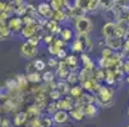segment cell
<instances>
[{
	"label": "cell",
	"mask_w": 129,
	"mask_h": 127,
	"mask_svg": "<svg viewBox=\"0 0 129 127\" xmlns=\"http://www.w3.org/2000/svg\"><path fill=\"white\" fill-rule=\"evenodd\" d=\"M52 122H54V119H52V117H42L41 118V124H42V127H52Z\"/></svg>",
	"instance_id": "cell-39"
},
{
	"label": "cell",
	"mask_w": 129,
	"mask_h": 127,
	"mask_svg": "<svg viewBox=\"0 0 129 127\" xmlns=\"http://www.w3.org/2000/svg\"><path fill=\"white\" fill-rule=\"evenodd\" d=\"M81 61L83 62V67H86L88 70H95V64L91 60V57L87 55V52L81 53Z\"/></svg>",
	"instance_id": "cell-19"
},
{
	"label": "cell",
	"mask_w": 129,
	"mask_h": 127,
	"mask_svg": "<svg viewBox=\"0 0 129 127\" xmlns=\"http://www.w3.org/2000/svg\"><path fill=\"white\" fill-rule=\"evenodd\" d=\"M70 116H69V112L68 111H64V109H58L52 114V119H54V123L56 124H64L69 121Z\"/></svg>",
	"instance_id": "cell-10"
},
{
	"label": "cell",
	"mask_w": 129,
	"mask_h": 127,
	"mask_svg": "<svg viewBox=\"0 0 129 127\" xmlns=\"http://www.w3.org/2000/svg\"><path fill=\"white\" fill-rule=\"evenodd\" d=\"M99 9H100V2H97V0H91L88 7H87V12L93 13V12H97Z\"/></svg>",
	"instance_id": "cell-33"
},
{
	"label": "cell",
	"mask_w": 129,
	"mask_h": 127,
	"mask_svg": "<svg viewBox=\"0 0 129 127\" xmlns=\"http://www.w3.org/2000/svg\"><path fill=\"white\" fill-rule=\"evenodd\" d=\"M77 38L81 41L82 47H83V52H89L92 51V41L89 38V34L86 33H77Z\"/></svg>",
	"instance_id": "cell-14"
},
{
	"label": "cell",
	"mask_w": 129,
	"mask_h": 127,
	"mask_svg": "<svg viewBox=\"0 0 129 127\" xmlns=\"http://www.w3.org/2000/svg\"><path fill=\"white\" fill-rule=\"evenodd\" d=\"M59 50H61V47H59L54 41L50 45H47V51H49V53L51 56H56V53L59 52Z\"/></svg>",
	"instance_id": "cell-31"
},
{
	"label": "cell",
	"mask_w": 129,
	"mask_h": 127,
	"mask_svg": "<svg viewBox=\"0 0 129 127\" xmlns=\"http://www.w3.org/2000/svg\"><path fill=\"white\" fill-rule=\"evenodd\" d=\"M15 127H17V126H15Z\"/></svg>",
	"instance_id": "cell-58"
},
{
	"label": "cell",
	"mask_w": 129,
	"mask_h": 127,
	"mask_svg": "<svg viewBox=\"0 0 129 127\" xmlns=\"http://www.w3.org/2000/svg\"><path fill=\"white\" fill-rule=\"evenodd\" d=\"M83 112H84L86 117H95V116H97L99 109L95 105V103H92V104H84L83 105Z\"/></svg>",
	"instance_id": "cell-18"
},
{
	"label": "cell",
	"mask_w": 129,
	"mask_h": 127,
	"mask_svg": "<svg viewBox=\"0 0 129 127\" xmlns=\"http://www.w3.org/2000/svg\"><path fill=\"white\" fill-rule=\"evenodd\" d=\"M39 52V48L37 46H33L31 45L28 41H26L24 43H22L21 46V55L26 59H33L36 55H37Z\"/></svg>",
	"instance_id": "cell-4"
},
{
	"label": "cell",
	"mask_w": 129,
	"mask_h": 127,
	"mask_svg": "<svg viewBox=\"0 0 129 127\" xmlns=\"http://www.w3.org/2000/svg\"><path fill=\"white\" fill-rule=\"evenodd\" d=\"M67 80V83L72 86V85H76V84H78L79 83V75H78V71L77 70H72L70 72H69V75H68V78L65 79Z\"/></svg>",
	"instance_id": "cell-22"
},
{
	"label": "cell",
	"mask_w": 129,
	"mask_h": 127,
	"mask_svg": "<svg viewBox=\"0 0 129 127\" xmlns=\"http://www.w3.org/2000/svg\"><path fill=\"white\" fill-rule=\"evenodd\" d=\"M27 41H28L31 45H33V46H39V43H40V41H41V36L35 34V36H32V37L27 38Z\"/></svg>",
	"instance_id": "cell-41"
},
{
	"label": "cell",
	"mask_w": 129,
	"mask_h": 127,
	"mask_svg": "<svg viewBox=\"0 0 129 127\" xmlns=\"http://www.w3.org/2000/svg\"><path fill=\"white\" fill-rule=\"evenodd\" d=\"M5 85H7V88H8L9 90H12V92H14V90H19V89H18V83H17V79L8 80Z\"/></svg>",
	"instance_id": "cell-38"
},
{
	"label": "cell",
	"mask_w": 129,
	"mask_h": 127,
	"mask_svg": "<svg viewBox=\"0 0 129 127\" xmlns=\"http://www.w3.org/2000/svg\"><path fill=\"white\" fill-rule=\"evenodd\" d=\"M83 86H79V85H72L70 86V90H69V94H70V97H73L74 98V100H77V99H79L81 97H82V94H83Z\"/></svg>",
	"instance_id": "cell-20"
},
{
	"label": "cell",
	"mask_w": 129,
	"mask_h": 127,
	"mask_svg": "<svg viewBox=\"0 0 129 127\" xmlns=\"http://www.w3.org/2000/svg\"><path fill=\"white\" fill-rule=\"evenodd\" d=\"M126 38H129V28H128V33H126Z\"/></svg>",
	"instance_id": "cell-53"
},
{
	"label": "cell",
	"mask_w": 129,
	"mask_h": 127,
	"mask_svg": "<svg viewBox=\"0 0 129 127\" xmlns=\"http://www.w3.org/2000/svg\"><path fill=\"white\" fill-rule=\"evenodd\" d=\"M115 0H101L100 2V9L107 12V10H113L114 5H115Z\"/></svg>",
	"instance_id": "cell-25"
},
{
	"label": "cell",
	"mask_w": 129,
	"mask_h": 127,
	"mask_svg": "<svg viewBox=\"0 0 129 127\" xmlns=\"http://www.w3.org/2000/svg\"><path fill=\"white\" fill-rule=\"evenodd\" d=\"M51 19L56 21V22H59V23L64 22L65 19H68V18H67V14H65V10H54Z\"/></svg>",
	"instance_id": "cell-24"
},
{
	"label": "cell",
	"mask_w": 129,
	"mask_h": 127,
	"mask_svg": "<svg viewBox=\"0 0 129 127\" xmlns=\"http://www.w3.org/2000/svg\"><path fill=\"white\" fill-rule=\"evenodd\" d=\"M17 83H18V89H19V90H24V89H27L29 81H28L27 76H24V75H18Z\"/></svg>",
	"instance_id": "cell-27"
},
{
	"label": "cell",
	"mask_w": 129,
	"mask_h": 127,
	"mask_svg": "<svg viewBox=\"0 0 129 127\" xmlns=\"http://www.w3.org/2000/svg\"><path fill=\"white\" fill-rule=\"evenodd\" d=\"M128 116H129V108H128Z\"/></svg>",
	"instance_id": "cell-55"
},
{
	"label": "cell",
	"mask_w": 129,
	"mask_h": 127,
	"mask_svg": "<svg viewBox=\"0 0 129 127\" xmlns=\"http://www.w3.org/2000/svg\"><path fill=\"white\" fill-rule=\"evenodd\" d=\"M2 40H4V37H3V33H2V29H0V41Z\"/></svg>",
	"instance_id": "cell-52"
},
{
	"label": "cell",
	"mask_w": 129,
	"mask_h": 127,
	"mask_svg": "<svg viewBox=\"0 0 129 127\" xmlns=\"http://www.w3.org/2000/svg\"><path fill=\"white\" fill-rule=\"evenodd\" d=\"M2 127H12V126H10V122H9L8 118L2 119Z\"/></svg>",
	"instance_id": "cell-48"
},
{
	"label": "cell",
	"mask_w": 129,
	"mask_h": 127,
	"mask_svg": "<svg viewBox=\"0 0 129 127\" xmlns=\"http://www.w3.org/2000/svg\"><path fill=\"white\" fill-rule=\"evenodd\" d=\"M70 50L72 52H78V53H82L83 52V47H82V43L78 38H76L73 41V43L70 45Z\"/></svg>",
	"instance_id": "cell-29"
},
{
	"label": "cell",
	"mask_w": 129,
	"mask_h": 127,
	"mask_svg": "<svg viewBox=\"0 0 129 127\" xmlns=\"http://www.w3.org/2000/svg\"><path fill=\"white\" fill-rule=\"evenodd\" d=\"M74 27H76L77 33L89 34L92 31H93V22H92L88 17L82 15V17L77 18V19L74 21Z\"/></svg>",
	"instance_id": "cell-2"
},
{
	"label": "cell",
	"mask_w": 129,
	"mask_h": 127,
	"mask_svg": "<svg viewBox=\"0 0 129 127\" xmlns=\"http://www.w3.org/2000/svg\"><path fill=\"white\" fill-rule=\"evenodd\" d=\"M2 111H3V108H2V107H0V113H2Z\"/></svg>",
	"instance_id": "cell-54"
},
{
	"label": "cell",
	"mask_w": 129,
	"mask_h": 127,
	"mask_svg": "<svg viewBox=\"0 0 129 127\" xmlns=\"http://www.w3.org/2000/svg\"><path fill=\"white\" fill-rule=\"evenodd\" d=\"M46 111L50 113V114H54L55 112L58 111V107H56V102H54L52 100V103H50V104H47L46 105Z\"/></svg>",
	"instance_id": "cell-42"
},
{
	"label": "cell",
	"mask_w": 129,
	"mask_h": 127,
	"mask_svg": "<svg viewBox=\"0 0 129 127\" xmlns=\"http://www.w3.org/2000/svg\"><path fill=\"white\" fill-rule=\"evenodd\" d=\"M7 24L10 28L12 32H19L23 28L22 26H24L22 17H10L9 19H8V22H7Z\"/></svg>",
	"instance_id": "cell-8"
},
{
	"label": "cell",
	"mask_w": 129,
	"mask_h": 127,
	"mask_svg": "<svg viewBox=\"0 0 129 127\" xmlns=\"http://www.w3.org/2000/svg\"><path fill=\"white\" fill-rule=\"evenodd\" d=\"M64 60H65L67 65L70 67V70H77V67H78V57L76 55H68Z\"/></svg>",
	"instance_id": "cell-23"
},
{
	"label": "cell",
	"mask_w": 129,
	"mask_h": 127,
	"mask_svg": "<svg viewBox=\"0 0 129 127\" xmlns=\"http://www.w3.org/2000/svg\"><path fill=\"white\" fill-rule=\"evenodd\" d=\"M28 118H29V116H28V113H27V112H18V113L15 114V117L13 118L14 126H17V127L23 126V124L27 122V119H28Z\"/></svg>",
	"instance_id": "cell-16"
},
{
	"label": "cell",
	"mask_w": 129,
	"mask_h": 127,
	"mask_svg": "<svg viewBox=\"0 0 129 127\" xmlns=\"http://www.w3.org/2000/svg\"><path fill=\"white\" fill-rule=\"evenodd\" d=\"M106 78V70L102 69V67H99V69H95V79L99 80V81H104Z\"/></svg>",
	"instance_id": "cell-30"
},
{
	"label": "cell",
	"mask_w": 129,
	"mask_h": 127,
	"mask_svg": "<svg viewBox=\"0 0 129 127\" xmlns=\"http://www.w3.org/2000/svg\"><path fill=\"white\" fill-rule=\"evenodd\" d=\"M76 104V100L73 97H64V98H60L59 100H56V107L58 109H64V111H70L73 107Z\"/></svg>",
	"instance_id": "cell-7"
},
{
	"label": "cell",
	"mask_w": 129,
	"mask_h": 127,
	"mask_svg": "<svg viewBox=\"0 0 129 127\" xmlns=\"http://www.w3.org/2000/svg\"><path fill=\"white\" fill-rule=\"evenodd\" d=\"M15 105H17V104H15L12 99H9V100H7V102L3 104L2 108H3V111H4V112H12L14 108H15Z\"/></svg>",
	"instance_id": "cell-35"
},
{
	"label": "cell",
	"mask_w": 129,
	"mask_h": 127,
	"mask_svg": "<svg viewBox=\"0 0 129 127\" xmlns=\"http://www.w3.org/2000/svg\"><path fill=\"white\" fill-rule=\"evenodd\" d=\"M123 48H124V51L128 53L129 52V38H125L124 40V46H123Z\"/></svg>",
	"instance_id": "cell-46"
},
{
	"label": "cell",
	"mask_w": 129,
	"mask_h": 127,
	"mask_svg": "<svg viewBox=\"0 0 129 127\" xmlns=\"http://www.w3.org/2000/svg\"><path fill=\"white\" fill-rule=\"evenodd\" d=\"M7 7H8V3L5 2H0V13H3L7 10Z\"/></svg>",
	"instance_id": "cell-47"
},
{
	"label": "cell",
	"mask_w": 129,
	"mask_h": 127,
	"mask_svg": "<svg viewBox=\"0 0 129 127\" xmlns=\"http://www.w3.org/2000/svg\"><path fill=\"white\" fill-rule=\"evenodd\" d=\"M123 18H124V21H125V22L128 23V26H129V10H126V12L124 13V17H123Z\"/></svg>",
	"instance_id": "cell-50"
},
{
	"label": "cell",
	"mask_w": 129,
	"mask_h": 127,
	"mask_svg": "<svg viewBox=\"0 0 129 127\" xmlns=\"http://www.w3.org/2000/svg\"><path fill=\"white\" fill-rule=\"evenodd\" d=\"M46 64H47V66L51 67V69H56V67L59 66V59H58V57H56V59H55V57H50Z\"/></svg>",
	"instance_id": "cell-40"
},
{
	"label": "cell",
	"mask_w": 129,
	"mask_h": 127,
	"mask_svg": "<svg viewBox=\"0 0 129 127\" xmlns=\"http://www.w3.org/2000/svg\"><path fill=\"white\" fill-rule=\"evenodd\" d=\"M114 53V51L109 47H105L102 51H101V57H110Z\"/></svg>",
	"instance_id": "cell-43"
},
{
	"label": "cell",
	"mask_w": 129,
	"mask_h": 127,
	"mask_svg": "<svg viewBox=\"0 0 129 127\" xmlns=\"http://www.w3.org/2000/svg\"><path fill=\"white\" fill-rule=\"evenodd\" d=\"M9 15L5 13V12H3V13H0V23H7L8 22V19H9Z\"/></svg>",
	"instance_id": "cell-45"
},
{
	"label": "cell",
	"mask_w": 129,
	"mask_h": 127,
	"mask_svg": "<svg viewBox=\"0 0 129 127\" xmlns=\"http://www.w3.org/2000/svg\"><path fill=\"white\" fill-rule=\"evenodd\" d=\"M44 27L40 24V22H36V23H32V24H27L22 28L21 31V34H22V37L24 38H29L32 37V36L35 34H39V32Z\"/></svg>",
	"instance_id": "cell-3"
},
{
	"label": "cell",
	"mask_w": 129,
	"mask_h": 127,
	"mask_svg": "<svg viewBox=\"0 0 129 127\" xmlns=\"http://www.w3.org/2000/svg\"><path fill=\"white\" fill-rule=\"evenodd\" d=\"M115 29H116V22H106L101 27V34L104 38H111L116 37L115 36Z\"/></svg>",
	"instance_id": "cell-6"
},
{
	"label": "cell",
	"mask_w": 129,
	"mask_h": 127,
	"mask_svg": "<svg viewBox=\"0 0 129 127\" xmlns=\"http://www.w3.org/2000/svg\"><path fill=\"white\" fill-rule=\"evenodd\" d=\"M96 102V97H93L92 94H88V93H83L82 97L79 99L76 100L77 104H81V105H84V104H92Z\"/></svg>",
	"instance_id": "cell-17"
},
{
	"label": "cell",
	"mask_w": 129,
	"mask_h": 127,
	"mask_svg": "<svg viewBox=\"0 0 129 127\" xmlns=\"http://www.w3.org/2000/svg\"><path fill=\"white\" fill-rule=\"evenodd\" d=\"M105 45H106V47L111 48L113 51H120V50H123L124 41H123V38H119V37L105 38Z\"/></svg>",
	"instance_id": "cell-9"
},
{
	"label": "cell",
	"mask_w": 129,
	"mask_h": 127,
	"mask_svg": "<svg viewBox=\"0 0 129 127\" xmlns=\"http://www.w3.org/2000/svg\"><path fill=\"white\" fill-rule=\"evenodd\" d=\"M55 72H52L51 70L50 71H45L44 74H42V81H45L46 84H49V83H51V81H54V79H55Z\"/></svg>",
	"instance_id": "cell-32"
},
{
	"label": "cell",
	"mask_w": 129,
	"mask_h": 127,
	"mask_svg": "<svg viewBox=\"0 0 129 127\" xmlns=\"http://www.w3.org/2000/svg\"><path fill=\"white\" fill-rule=\"evenodd\" d=\"M89 2H91V0H74V5L81 8V9H84L87 12V7H88Z\"/></svg>",
	"instance_id": "cell-37"
},
{
	"label": "cell",
	"mask_w": 129,
	"mask_h": 127,
	"mask_svg": "<svg viewBox=\"0 0 129 127\" xmlns=\"http://www.w3.org/2000/svg\"><path fill=\"white\" fill-rule=\"evenodd\" d=\"M56 89L61 93V95H67V94H69L70 85L67 83V80H63V81H59V83H58V88H56Z\"/></svg>",
	"instance_id": "cell-26"
},
{
	"label": "cell",
	"mask_w": 129,
	"mask_h": 127,
	"mask_svg": "<svg viewBox=\"0 0 129 127\" xmlns=\"http://www.w3.org/2000/svg\"><path fill=\"white\" fill-rule=\"evenodd\" d=\"M124 127H129V124H126V126H124Z\"/></svg>",
	"instance_id": "cell-56"
},
{
	"label": "cell",
	"mask_w": 129,
	"mask_h": 127,
	"mask_svg": "<svg viewBox=\"0 0 129 127\" xmlns=\"http://www.w3.org/2000/svg\"><path fill=\"white\" fill-rule=\"evenodd\" d=\"M82 86L84 90L87 92H91V93H97L99 89L101 88V84L99 80H96L95 78L93 79H88L86 81H82Z\"/></svg>",
	"instance_id": "cell-11"
},
{
	"label": "cell",
	"mask_w": 129,
	"mask_h": 127,
	"mask_svg": "<svg viewBox=\"0 0 129 127\" xmlns=\"http://www.w3.org/2000/svg\"><path fill=\"white\" fill-rule=\"evenodd\" d=\"M70 67L67 65L65 60H60L59 61V66L56 67V76L60 79V80H65L69 75V72H70Z\"/></svg>",
	"instance_id": "cell-12"
},
{
	"label": "cell",
	"mask_w": 129,
	"mask_h": 127,
	"mask_svg": "<svg viewBox=\"0 0 129 127\" xmlns=\"http://www.w3.org/2000/svg\"><path fill=\"white\" fill-rule=\"evenodd\" d=\"M27 79L32 84H40L42 81V75L40 74V71H36L35 70V71L28 72V74H27Z\"/></svg>",
	"instance_id": "cell-21"
},
{
	"label": "cell",
	"mask_w": 129,
	"mask_h": 127,
	"mask_svg": "<svg viewBox=\"0 0 129 127\" xmlns=\"http://www.w3.org/2000/svg\"><path fill=\"white\" fill-rule=\"evenodd\" d=\"M97 2H101V0H97Z\"/></svg>",
	"instance_id": "cell-57"
},
{
	"label": "cell",
	"mask_w": 129,
	"mask_h": 127,
	"mask_svg": "<svg viewBox=\"0 0 129 127\" xmlns=\"http://www.w3.org/2000/svg\"><path fill=\"white\" fill-rule=\"evenodd\" d=\"M49 97H50L54 102H56V100H59L63 95H61V93L59 92L58 89H52V90H50V92H49Z\"/></svg>",
	"instance_id": "cell-36"
},
{
	"label": "cell",
	"mask_w": 129,
	"mask_h": 127,
	"mask_svg": "<svg viewBox=\"0 0 129 127\" xmlns=\"http://www.w3.org/2000/svg\"><path fill=\"white\" fill-rule=\"evenodd\" d=\"M69 116H70V118H73L74 121H83V118L86 117V114H84V112H83V105H81V104H74V107L72 108V109L69 111Z\"/></svg>",
	"instance_id": "cell-13"
},
{
	"label": "cell",
	"mask_w": 129,
	"mask_h": 127,
	"mask_svg": "<svg viewBox=\"0 0 129 127\" xmlns=\"http://www.w3.org/2000/svg\"><path fill=\"white\" fill-rule=\"evenodd\" d=\"M37 12H39V15L40 18H44V19H51L52 18V13H54V9L51 8L50 3H46V2H42L37 5Z\"/></svg>",
	"instance_id": "cell-5"
},
{
	"label": "cell",
	"mask_w": 129,
	"mask_h": 127,
	"mask_svg": "<svg viewBox=\"0 0 129 127\" xmlns=\"http://www.w3.org/2000/svg\"><path fill=\"white\" fill-rule=\"evenodd\" d=\"M60 37H61V40L65 41V42L70 41V40L73 38V32H72V29H70V28H63V29H61V33H60Z\"/></svg>",
	"instance_id": "cell-28"
},
{
	"label": "cell",
	"mask_w": 129,
	"mask_h": 127,
	"mask_svg": "<svg viewBox=\"0 0 129 127\" xmlns=\"http://www.w3.org/2000/svg\"><path fill=\"white\" fill-rule=\"evenodd\" d=\"M54 10H65L69 7V0H49Z\"/></svg>",
	"instance_id": "cell-15"
},
{
	"label": "cell",
	"mask_w": 129,
	"mask_h": 127,
	"mask_svg": "<svg viewBox=\"0 0 129 127\" xmlns=\"http://www.w3.org/2000/svg\"><path fill=\"white\" fill-rule=\"evenodd\" d=\"M114 90L109 86H102L99 89V92L96 93V102L100 105H105V107H110L114 102Z\"/></svg>",
	"instance_id": "cell-1"
},
{
	"label": "cell",
	"mask_w": 129,
	"mask_h": 127,
	"mask_svg": "<svg viewBox=\"0 0 129 127\" xmlns=\"http://www.w3.org/2000/svg\"><path fill=\"white\" fill-rule=\"evenodd\" d=\"M32 64H33V67H35L36 71H44L46 69V66H47V64L45 61H42V60H35Z\"/></svg>",
	"instance_id": "cell-34"
},
{
	"label": "cell",
	"mask_w": 129,
	"mask_h": 127,
	"mask_svg": "<svg viewBox=\"0 0 129 127\" xmlns=\"http://www.w3.org/2000/svg\"><path fill=\"white\" fill-rule=\"evenodd\" d=\"M24 2H26V0H13V3H14V5H19V4H24Z\"/></svg>",
	"instance_id": "cell-51"
},
{
	"label": "cell",
	"mask_w": 129,
	"mask_h": 127,
	"mask_svg": "<svg viewBox=\"0 0 129 127\" xmlns=\"http://www.w3.org/2000/svg\"><path fill=\"white\" fill-rule=\"evenodd\" d=\"M124 72H125V74H128L129 75V60H126L125 62H124Z\"/></svg>",
	"instance_id": "cell-49"
},
{
	"label": "cell",
	"mask_w": 129,
	"mask_h": 127,
	"mask_svg": "<svg viewBox=\"0 0 129 127\" xmlns=\"http://www.w3.org/2000/svg\"><path fill=\"white\" fill-rule=\"evenodd\" d=\"M67 56H68V55H67V51H65L64 48L59 50V52L56 53V57H58L59 60H64V59H65Z\"/></svg>",
	"instance_id": "cell-44"
}]
</instances>
